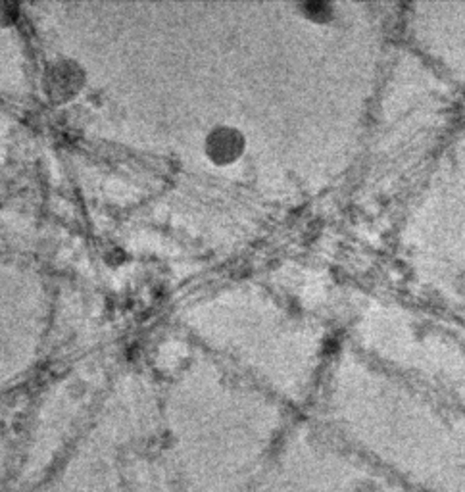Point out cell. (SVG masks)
Instances as JSON below:
<instances>
[{
	"label": "cell",
	"mask_w": 465,
	"mask_h": 492,
	"mask_svg": "<svg viewBox=\"0 0 465 492\" xmlns=\"http://www.w3.org/2000/svg\"><path fill=\"white\" fill-rule=\"evenodd\" d=\"M246 150L245 133L237 127L218 125L210 129L204 139V154L210 164L218 168L237 164Z\"/></svg>",
	"instance_id": "1"
},
{
	"label": "cell",
	"mask_w": 465,
	"mask_h": 492,
	"mask_svg": "<svg viewBox=\"0 0 465 492\" xmlns=\"http://www.w3.org/2000/svg\"><path fill=\"white\" fill-rule=\"evenodd\" d=\"M18 4H0V19H6V26H12L14 21L18 19Z\"/></svg>",
	"instance_id": "3"
},
{
	"label": "cell",
	"mask_w": 465,
	"mask_h": 492,
	"mask_svg": "<svg viewBox=\"0 0 465 492\" xmlns=\"http://www.w3.org/2000/svg\"><path fill=\"white\" fill-rule=\"evenodd\" d=\"M85 85V70L76 60H56L44 73V88L52 102L71 101Z\"/></svg>",
	"instance_id": "2"
}]
</instances>
